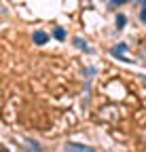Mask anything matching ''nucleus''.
Instances as JSON below:
<instances>
[{
  "instance_id": "nucleus-1",
  "label": "nucleus",
  "mask_w": 146,
  "mask_h": 152,
  "mask_svg": "<svg viewBox=\"0 0 146 152\" xmlns=\"http://www.w3.org/2000/svg\"><path fill=\"white\" fill-rule=\"evenodd\" d=\"M32 38H34V42H36V45H45V42L49 40V34H47V32H43V30H36Z\"/></svg>"
},
{
  "instance_id": "nucleus-2",
  "label": "nucleus",
  "mask_w": 146,
  "mask_h": 152,
  "mask_svg": "<svg viewBox=\"0 0 146 152\" xmlns=\"http://www.w3.org/2000/svg\"><path fill=\"white\" fill-rule=\"evenodd\" d=\"M125 51H127V45H119V47H114V49H112L110 53H112L114 57H119V59H121V61H129V59H127V57L123 55Z\"/></svg>"
},
{
  "instance_id": "nucleus-3",
  "label": "nucleus",
  "mask_w": 146,
  "mask_h": 152,
  "mask_svg": "<svg viewBox=\"0 0 146 152\" xmlns=\"http://www.w3.org/2000/svg\"><path fill=\"white\" fill-rule=\"evenodd\" d=\"M66 150H79V152H89L91 148L89 146H83V144H74V142H68L66 146H64Z\"/></svg>"
},
{
  "instance_id": "nucleus-4",
  "label": "nucleus",
  "mask_w": 146,
  "mask_h": 152,
  "mask_svg": "<svg viewBox=\"0 0 146 152\" xmlns=\"http://www.w3.org/2000/svg\"><path fill=\"white\" fill-rule=\"evenodd\" d=\"M53 36H55L57 40H66V30L57 26V28H55V32H53Z\"/></svg>"
},
{
  "instance_id": "nucleus-5",
  "label": "nucleus",
  "mask_w": 146,
  "mask_h": 152,
  "mask_svg": "<svg viewBox=\"0 0 146 152\" xmlns=\"http://www.w3.org/2000/svg\"><path fill=\"white\" fill-rule=\"evenodd\" d=\"M74 47H76V49H85V51H89V47H87V42L83 40V38H74Z\"/></svg>"
},
{
  "instance_id": "nucleus-6",
  "label": "nucleus",
  "mask_w": 146,
  "mask_h": 152,
  "mask_svg": "<svg viewBox=\"0 0 146 152\" xmlns=\"http://www.w3.org/2000/svg\"><path fill=\"white\" fill-rule=\"evenodd\" d=\"M125 21H127V17H125V15H117V28H119V30L125 28Z\"/></svg>"
},
{
  "instance_id": "nucleus-7",
  "label": "nucleus",
  "mask_w": 146,
  "mask_h": 152,
  "mask_svg": "<svg viewBox=\"0 0 146 152\" xmlns=\"http://www.w3.org/2000/svg\"><path fill=\"white\" fill-rule=\"evenodd\" d=\"M140 21L146 23V7H142V11H140Z\"/></svg>"
},
{
  "instance_id": "nucleus-8",
  "label": "nucleus",
  "mask_w": 146,
  "mask_h": 152,
  "mask_svg": "<svg viewBox=\"0 0 146 152\" xmlns=\"http://www.w3.org/2000/svg\"><path fill=\"white\" fill-rule=\"evenodd\" d=\"M125 2H127V0H110L112 7H114V4H125Z\"/></svg>"
},
{
  "instance_id": "nucleus-9",
  "label": "nucleus",
  "mask_w": 146,
  "mask_h": 152,
  "mask_svg": "<svg viewBox=\"0 0 146 152\" xmlns=\"http://www.w3.org/2000/svg\"><path fill=\"white\" fill-rule=\"evenodd\" d=\"M138 4H142V7H146V0H138Z\"/></svg>"
}]
</instances>
